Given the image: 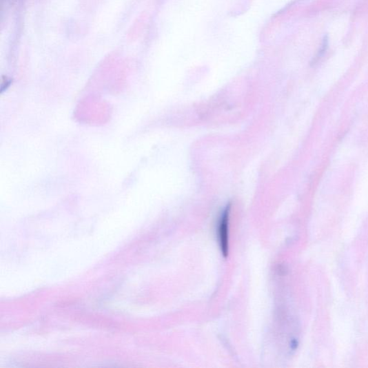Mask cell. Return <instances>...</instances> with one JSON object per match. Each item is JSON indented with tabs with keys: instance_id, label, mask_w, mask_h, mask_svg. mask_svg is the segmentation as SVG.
Listing matches in <instances>:
<instances>
[{
	"instance_id": "cell-1",
	"label": "cell",
	"mask_w": 368,
	"mask_h": 368,
	"mask_svg": "<svg viewBox=\"0 0 368 368\" xmlns=\"http://www.w3.org/2000/svg\"><path fill=\"white\" fill-rule=\"evenodd\" d=\"M230 207H226L221 216L220 222V240L221 244V249L225 256L228 253V223L229 216Z\"/></svg>"
}]
</instances>
